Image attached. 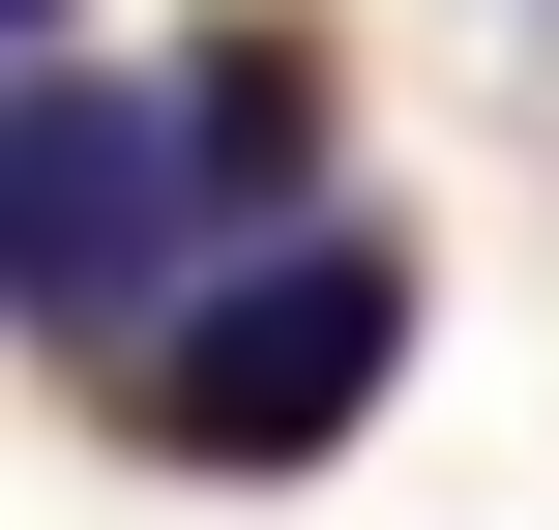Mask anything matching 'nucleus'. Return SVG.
Instances as JSON below:
<instances>
[{
  "label": "nucleus",
  "instance_id": "nucleus-1",
  "mask_svg": "<svg viewBox=\"0 0 559 530\" xmlns=\"http://www.w3.org/2000/svg\"><path fill=\"white\" fill-rule=\"evenodd\" d=\"M383 354H413V236H206V295L118 354V413L177 443V472H324L354 413H383Z\"/></svg>",
  "mask_w": 559,
  "mask_h": 530
},
{
  "label": "nucleus",
  "instance_id": "nucleus-2",
  "mask_svg": "<svg viewBox=\"0 0 559 530\" xmlns=\"http://www.w3.org/2000/svg\"><path fill=\"white\" fill-rule=\"evenodd\" d=\"M177 236H206V148H177V89H118V59L59 30V59L0 89V295H29L88 384H118V354L177 325Z\"/></svg>",
  "mask_w": 559,
  "mask_h": 530
},
{
  "label": "nucleus",
  "instance_id": "nucleus-3",
  "mask_svg": "<svg viewBox=\"0 0 559 530\" xmlns=\"http://www.w3.org/2000/svg\"><path fill=\"white\" fill-rule=\"evenodd\" d=\"M177 148H206V236H324V30H206Z\"/></svg>",
  "mask_w": 559,
  "mask_h": 530
},
{
  "label": "nucleus",
  "instance_id": "nucleus-4",
  "mask_svg": "<svg viewBox=\"0 0 559 530\" xmlns=\"http://www.w3.org/2000/svg\"><path fill=\"white\" fill-rule=\"evenodd\" d=\"M0 30H29V59H59V30H88V0H0Z\"/></svg>",
  "mask_w": 559,
  "mask_h": 530
}]
</instances>
